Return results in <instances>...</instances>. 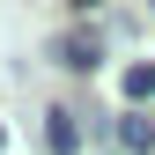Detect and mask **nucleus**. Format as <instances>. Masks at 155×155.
Listing matches in <instances>:
<instances>
[{
    "label": "nucleus",
    "instance_id": "20e7f679",
    "mask_svg": "<svg viewBox=\"0 0 155 155\" xmlns=\"http://www.w3.org/2000/svg\"><path fill=\"white\" fill-rule=\"evenodd\" d=\"M126 96L148 104V96H155V67H126Z\"/></svg>",
    "mask_w": 155,
    "mask_h": 155
},
{
    "label": "nucleus",
    "instance_id": "7ed1b4c3",
    "mask_svg": "<svg viewBox=\"0 0 155 155\" xmlns=\"http://www.w3.org/2000/svg\"><path fill=\"white\" fill-rule=\"evenodd\" d=\"M118 140H126L133 155H148V148H155V118H140V111H133V118H118Z\"/></svg>",
    "mask_w": 155,
    "mask_h": 155
},
{
    "label": "nucleus",
    "instance_id": "f257e3e1",
    "mask_svg": "<svg viewBox=\"0 0 155 155\" xmlns=\"http://www.w3.org/2000/svg\"><path fill=\"white\" fill-rule=\"evenodd\" d=\"M45 148H52V155H74V148H81V126H74V111H45Z\"/></svg>",
    "mask_w": 155,
    "mask_h": 155
},
{
    "label": "nucleus",
    "instance_id": "39448f33",
    "mask_svg": "<svg viewBox=\"0 0 155 155\" xmlns=\"http://www.w3.org/2000/svg\"><path fill=\"white\" fill-rule=\"evenodd\" d=\"M81 8H96V0H81Z\"/></svg>",
    "mask_w": 155,
    "mask_h": 155
},
{
    "label": "nucleus",
    "instance_id": "f03ea898",
    "mask_svg": "<svg viewBox=\"0 0 155 155\" xmlns=\"http://www.w3.org/2000/svg\"><path fill=\"white\" fill-rule=\"evenodd\" d=\"M59 59H67L74 74H96V59H104V45H96V37H67V45H59Z\"/></svg>",
    "mask_w": 155,
    "mask_h": 155
}]
</instances>
